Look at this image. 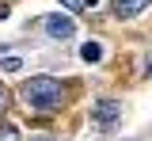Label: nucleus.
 Masks as SVG:
<instances>
[{
	"mask_svg": "<svg viewBox=\"0 0 152 141\" xmlns=\"http://www.w3.org/2000/svg\"><path fill=\"white\" fill-rule=\"evenodd\" d=\"M42 27H46L53 38H72V35H76V23L69 19V15H46Z\"/></svg>",
	"mask_w": 152,
	"mask_h": 141,
	"instance_id": "obj_3",
	"label": "nucleus"
},
{
	"mask_svg": "<svg viewBox=\"0 0 152 141\" xmlns=\"http://www.w3.org/2000/svg\"><path fill=\"white\" fill-rule=\"evenodd\" d=\"M19 99H23L27 111H53V107H61V99H65V88H61L53 76H34V80H27L19 88Z\"/></svg>",
	"mask_w": 152,
	"mask_h": 141,
	"instance_id": "obj_1",
	"label": "nucleus"
},
{
	"mask_svg": "<svg viewBox=\"0 0 152 141\" xmlns=\"http://www.w3.org/2000/svg\"><path fill=\"white\" fill-rule=\"evenodd\" d=\"M141 8H148V0H114V15H118V19H129Z\"/></svg>",
	"mask_w": 152,
	"mask_h": 141,
	"instance_id": "obj_4",
	"label": "nucleus"
},
{
	"mask_svg": "<svg viewBox=\"0 0 152 141\" xmlns=\"http://www.w3.org/2000/svg\"><path fill=\"white\" fill-rule=\"evenodd\" d=\"M8 111V92H4V84H0V115Z\"/></svg>",
	"mask_w": 152,
	"mask_h": 141,
	"instance_id": "obj_9",
	"label": "nucleus"
},
{
	"mask_svg": "<svg viewBox=\"0 0 152 141\" xmlns=\"http://www.w3.org/2000/svg\"><path fill=\"white\" fill-rule=\"evenodd\" d=\"M65 8H72V12H91L95 8V0H61Z\"/></svg>",
	"mask_w": 152,
	"mask_h": 141,
	"instance_id": "obj_6",
	"label": "nucleus"
},
{
	"mask_svg": "<svg viewBox=\"0 0 152 141\" xmlns=\"http://www.w3.org/2000/svg\"><path fill=\"white\" fill-rule=\"evenodd\" d=\"M31 141H53V137H31Z\"/></svg>",
	"mask_w": 152,
	"mask_h": 141,
	"instance_id": "obj_10",
	"label": "nucleus"
},
{
	"mask_svg": "<svg viewBox=\"0 0 152 141\" xmlns=\"http://www.w3.org/2000/svg\"><path fill=\"white\" fill-rule=\"evenodd\" d=\"M0 141H19V130L15 126H0Z\"/></svg>",
	"mask_w": 152,
	"mask_h": 141,
	"instance_id": "obj_7",
	"label": "nucleus"
},
{
	"mask_svg": "<svg viewBox=\"0 0 152 141\" xmlns=\"http://www.w3.org/2000/svg\"><path fill=\"white\" fill-rule=\"evenodd\" d=\"M91 118L99 122L103 130H110L114 122L122 118V103H118V99H99V103L91 107Z\"/></svg>",
	"mask_w": 152,
	"mask_h": 141,
	"instance_id": "obj_2",
	"label": "nucleus"
},
{
	"mask_svg": "<svg viewBox=\"0 0 152 141\" xmlns=\"http://www.w3.org/2000/svg\"><path fill=\"white\" fill-rule=\"evenodd\" d=\"M80 57L84 61H99L103 57V46H99V42H84V46H80Z\"/></svg>",
	"mask_w": 152,
	"mask_h": 141,
	"instance_id": "obj_5",
	"label": "nucleus"
},
{
	"mask_svg": "<svg viewBox=\"0 0 152 141\" xmlns=\"http://www.w3.org/2000/svg\"><path fill=\"white\" fill-rule=\"evenodd\" d=\"M19 69H23V61H19V57H8V61H4V73H19Z\"/></svg>",
	"mask_w": 152,
	"mask_h": 141,
	"instance_id": "obj_8",
	"label": "nucleus"
}]
</instances>
